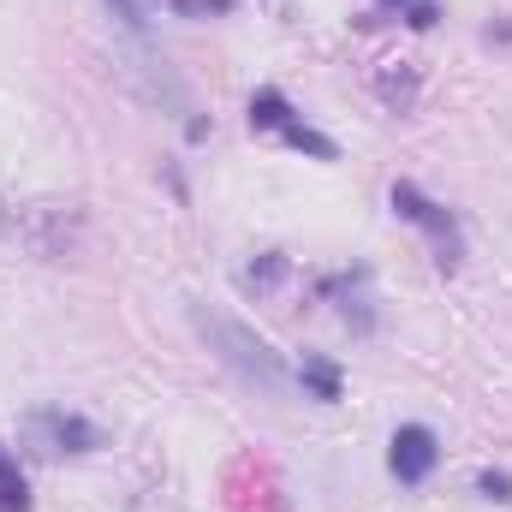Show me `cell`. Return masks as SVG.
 I'll list each match as a JSON object with an SVG mask.
<instances>
[{
	"label": "cell",
	"instance_id": "obj_1",
	"mask_svg": "<svg viewBox=\"0 0 512 512\" xmlns=\"http://www.w3.org/2000/svg\"><path fill=\"white\" fill-rule=\"evenodd\" d=\"M191 322H197V334L209 340V352H215L245 387H256V393H286V364H280V352H274L256 328H245V322L227 316V310H209V304H191Z\"/></svg>",
	"mask_w": 512,
	"mask_h": 512
},
{
	"label": "cell",
	"instance_id": "obj_2",
	"mask_svg": "<svg viewBox=\"0 0 512 512\" xmlns=\"http://www.w3.org/2000/svg\"><path fill=\"white\" fill-rule=\"evenodd\" d=\"M393 215L429 233V245H435V262H441L447 274L459 268V256H465V233H459V221H453L441 203H429L417 185H405V179H399V185H393Z\"/></svg>",
	"mask_w": 512,
	"mask_h": 512
},
{
	"label": "cell",
	"instance_id": "obj_3",
	"mask_svg": "<svg viewBox=\"0 0 512 512\" xmlns=\"http://www.w3.org/2000/svg\"><path fill=\"white\" fill-rule=\"evenodd\" d=\"M251 131H280L292 149H304V155H316V161H334V155H340L322 131H310L298 114H292V102H286L280 90H256L251 96Z\"/></svg>",
	"mask_w": 512,
	"mask_h": 512
},
{
	"label": "cell",
	"instance_id": "obj_4",
	"mask_svg": "<svg viewBox=\"0 0 512 512\" xmlns=\"http://www.w3.org/2000/svg\"><path fill=\"white\" fill-rule=\"evenodd\" d=\"M435 459H441L435 429H423V423L393 429V441H387V465H393V477H399V483H423V477L435 471Z\"/></svg>",
	"mask_w": 512,
	"mask_h": 512
},
{
	"label": "cell",
	"instance_id": "obj_5",
	"mask_svg": "<svg viewBox=\"0 0 512 512\" xmlns=\"http://www.w3.org/2000/svg\"><path fill=\"white\" fill-rule=\"evenodd\" d=\"M24 507H30V489H24L12 453H0V512H24Z\"/></svg>",
	"mask_w": 512,
	"mask_h": 512
},
{
	"label": "cell",
	"instance_id": "obj_6",
	"mask_svg": "<svg viewBox=\"0 0 512 512\" xmlns=\"http://www.w3.org/2000/svg\"><path fill=\"white\" fill-rule=\"evenodd\" d=\"M42 423L54 429V441H60V447L72 441V453H90V447H96V429H90V423H78V417H60V411H54V417H42Z\"/></svg>",
	"mask_w": 512,
	"mask_h": 512
},
{
	"label": "cell",
	"instance_id": "obj_7",
	"mask_svg": "<svg viewBox=\"0 0 512 512\" xmlns=\"http://www.w3.org/2000/svg\"><path fill=\"white\" fill-rule=\"evenodd\" d=\"M298 376H304V387H310L316 399H340V370H334V364H322V358H304V370H298Z\"/></svg>",
	"mask_w": 512,
	"mask_h": 512
},
{
	"label": "cell",
	"instance_id": "obj_8",
	"mask_svg": "<svg viewBox=\"0 0 512 512\" xmlns=\"http://www.w3.org/2000/svg\"><path fill=\"white\" fill-rule=\"evenodd\" d=\"M108 12H114L126 30H149V18L161 12V0H108Z\"/></svg>",
	"mask_w": 512,
	"mask_h": 512
},
{
	"label": "cell",
	"instance_id": "obj_9",
	"mask_svg": "<svg viewBox=\"0 0 512 512\" xmlns=\"http://www.w3.org/2000/svg\"><path fill=\"white\" fill-rule=\"evenodd\" d=\"M161 6H173V12H227L233 0H161Z\"/></svg>",
	"mask_w": 512,
	"mask_h": 512
},
{
	"label": "cell",
	"instance_id": "obj_10",
	"mask_svg": "<svg viewBox=\"0 0 512 512\" xmlns=\"http://www.w3.org/2000/svg\"><path fill=\"white\" fill-rule=\"evenodd\" d=\"M483 495L489 501H512V477H483Z\"/></svg>",
	"mask_w": 512,
	"mask_h": 512
}]
</instances>
